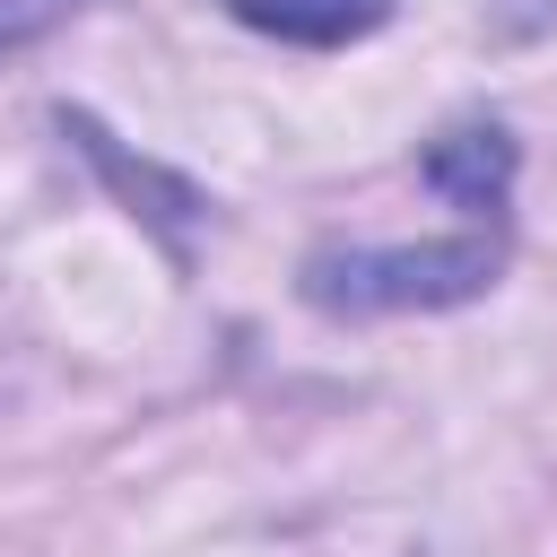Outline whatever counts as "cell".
Returning <instances> with one entry per match:
<instances>
[{"label": "cell", "mask_w": 557, "mask_h": 557, "mask_svg": "<svg viewBox=\"0 0 557 557\" xmlns=\"http://www.w3.org/2000/svg\"><path fill=\"white\" fill-rule=\"evenodd\" d=\"M496 278V244H426V252H322L305 296L331 313H392V305H461Z\"/></svg>", "instance_id": "obj_1"}, {"label": "cell", "mask_w": 557, "mask_h": 557, "mask_svg": "<svg viewBox=\"0 0 557 557\" xmlns=\"http://www.w3.org/2000/svg\"><path fill=\"white\" fill-rule=\"evenodd\" d=\"M244 26H261V35H287V44H348V35H366L392 0H226Z\"/></svg>", "instance_id": "obj_2"}, {"label": "cell", "mask_w": 557, "mask_h": 557, "mask_svg": "<svg viewBox=\"0 0 557 557\" xmlns=\"http://www.w3.org/2000/svg\"><path fill=\"white\" fill-rule=\"evenodd\" d=\"M505 165H513V148L496 139V131H453L435 157H426V174L461 200V209H496V191H505Z\"/></svg>", "instance_id": "obj_3"}, {"label": "cell", "mask_w": 557, "mask_h": 557, "mask_svg": "<svg viewBox=\"0 0 557 557\" xmlns=\"http://www.w3.org/2000/svg\"><path fill=\"white\" fill-rule=\"evenodd\" d=\"M70 0H0V44H17V35H35V26H52Z\"/></svg>", "instance_id": "obj_4"}]
</instances>
